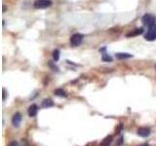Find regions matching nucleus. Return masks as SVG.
<instances>
[{"mask_svg":"<svg viewBox=\"0 0 156 146\" xmlns=\"http://www.w3.org/2000/svg\"><path fill=\"white\" fill-rule=\"evenodd\" d=\"M144 33V28H136L135 30H133L132 32L127 34V36L130 37V36H136V35H140V34Z\"/></svg>","mask_w":156,"mask_h":146,"instance_id":"10","label":"nucleus"},{"mask_svg":"<svg viewBox=\"0 0 156 146\" xmlns=\"http://www.w3.org/2000/svg\"><path fill=\"white\" fill-rule=\"evenodd\" d=\"M53 58L55 61H58V58H60V51L58 50H55L53 51Z\"/></svg>","mask_w":156,"mask_h":146,"instance_id":"12","label":"nucleus"},{"mask_svg":"<svg viewBox=\"0 0 156 146\" xmlns=\"http://www.w3.org/2000/svg\"><path fill=\"white\" fill-rule=\"evenodd\" d=\"M54 106V101L50 99H46L42 101V107L43 108H49V107Z\"/></svg>","mask_w":156,"mask_h":146,"instance_id":"9","label":"nucleus"},{"mask_svg":"<svg viewBox=\"0 0 156 146\" xmlns=\"http://www.w3.org/2000/svg\"><path fill=\"white\" fill-rule=\"evenodd\" d=\"M155 68H156V65H155Z\"/></svg>","mask_w":156,"mask_h":146,"instance_id":"18","label":"nucleus"},{"mask_svg":"<svg viewBox=\"0 0 156 146\" xmlns=\"http://www.w3.org/2000/svg\"><path fill=\"white\" fill-rule=\"evenodd\" d=\"M115 57L118 58V60H124V58H130L133 57V55H131V54H128V53H117Z\"/></svg>","mask_w":156,"mask_h":146,"instance_id":"8","label":"nucleus"},{"mask_svg":"<svg viewBox=\"0 0 156 146\" xmlns=\"http://www.w3.org/2000/svg\"><path fill=\"white\" fill-rule=\"evenodd\" d=\"M6 99V94H5V89H3V100H5Z\"/></svg>","mask_w":156,"mask_h":146,"instance_id":"16","label":"nucleus"},{"mask_svg":"<svg viewBox=\"0 0 156 146\" xmlns=\"http://www.w3.org/2000/svg\"><path fill=\"white\" fill-rule=\"evenodd\" d=\"M51 5H52L51 0H35L33 6L36 9H45L50 7Z\"/></svg>","mask_w":156,"mask_h":146,"instance_id":"2","label":"nucleus"},{"mask_svg":"<svg viewBox=\"0 0 156 146\" xmlns=\"http://www.w3.org/2000/svg\"><path fill=\"white\" fill-rule=\"evenodd\" d=\"M37 111H38V107L36 104H31L28 107L27 109V113L29 117H35L37 115Z\"/></svg>","mask_w":156,"mask_h":146,"instance_id":"7","label":"nucleus"},{"mask_svg":"<svg viewBox=\"0 0 156 146\" xmlns=\"http://www.w3.org/2000/svg\"><path fill=\"white\" fill-rule=\"evenodd\" d=\"M140 146H149L147 143H144V144H141V145H140Z\"/></svg>","mask_w":156,"mask_h":146,"instance_id":"17","label":"nucleus"},{"mask_svg":"<svg viewBox=\"0 0 156 146\" xmlns=\"http://www.w3.org/2000/svg\"><path fill=\"white\" fill-rule=\"evenodd\" d=\"M111 139H112V136H107V137L101 142V146H107L111 142Z\"/></svg>","mask_w":156,"mask_h":146,"instance_id":"13","label":"nucleus"},{"mask_svg":"<svg viewBox=\"0 0 156 146\" xmlns=\"http://www.w3.org/2000/svg\"><path fill=\"white\" fill-rule=\"evenodd\" d=\"M9 146H20V145H19V143L17 142V141H12V142L9 144Z\"/></svg>","mask_w":156,"mask_h":146,"instance_id":"15","label":"nucleus"},{"mask_svg":"<svg viewBox=\"0 0 156 146\" xmlns=\"http://www.w3.org/2000/svg\"><path fill=\"white\" fill-rule=\"evenodd\" d=\"M144 38L146 39L147 41H153L156 39V26H152V27H149L147 33L144 35Z\"/></svg>","mask_w":156,"mask_h":146,"instance_id":"4","label":"nucleus"},{"mask_svg":"<svg viewBox=\"0 0 156 146\" xmlns=\"http://www.w3.org/2000/svg\"><path fill=\"white\" fill-rule=\"evenodd\" d=\"M55 95L56 96H63V97H66V92L63 91L62 89H57V90H55Z\"/></svg>","mask_w":156,"mask_h":146,"instance_id":"11","label":"nucleus"},{"mask_svg":"<svg viewBox=\"0 0 156 146\" xmlns=\"http://www.w3.org/2000/svg\"><path fill=\"white\" fill-rule=\"evenodd\" d=\"M141 21H143V23L144 24V26H148V27H152V26H155L156 19H155V18L152 16V15L145 14L144 16L141 18Z\"/></svg>","mask_w":156,"mask_h":146,"instance_id":"1","label":"nucleus"},{"mask_svg":"<svg viewBox=\"0 0 156 146\" xmlns=\"http://www.w3.org/2000/svg\"><path fill=\"white\" fill-rule=\"evenodd\" d=\"M138 135L140 137H147L150 135V129L144 127V128H140L138 130Z\"/></svg>","mask_w":156,"mask_h":146,"instance_id":"6","label":"nucleus"},{"mask_svg":"<svg viewBox=\"0 0 156 146\" xmlns=\"http://www.w3.org/2000/svg\"><path fill=\"white\" fill-rule=\"evenodd\" d=\"M83 40V35L80 33H75L70 37V44L73 47H77L79 46L80 44L82 43Z\"/></svg>","mask_w":156,"mask_h":146,"instance_id":"3","label":"nucleus"},{"mask_svg":"<svg viewBox=\"0 0 156 146\" xmlns=\"http://www.w3.org/2000/svg\"><path fill=\"white\" fill-rule=\"evenodd\" d=\"M21 121H22V115L20 112H17V113H15L12 117V124L14 127H16V128H18V127H20V125H21Z\"/></svg>","mask_w":156,"mask_h":146,"instance_id":"5","label":"nucleus"},{"mask_svg":"<svg viewBox=\"0 0 156 146\" xmlns=\"http://www.w3.org/2000/svg\"><path fill=\"white\" fill-rule=\"evenodd\" d=\"M102 61H111L112 57L110 56H107L106 54H105V55H102Z\"/></svg>","mask_w":156,"mask_h":146,"instance_id":"14","label":"nucleus"}]
</instances>
